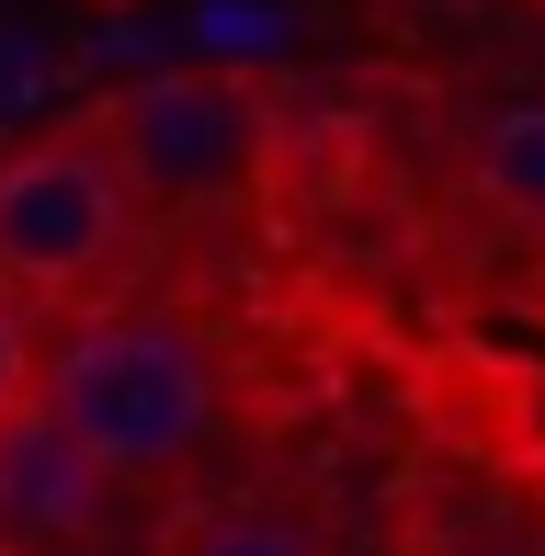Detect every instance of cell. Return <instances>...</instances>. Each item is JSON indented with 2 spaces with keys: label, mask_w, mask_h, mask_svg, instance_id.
<instances>
[{
  "label": "cell",
  "mask_w": 545,
  "mask_h": 556,
  "mask_svg": "<svg viewBox=\"0 0 545 556\" xmlns=\"http://www.w3.org/2000/svg\"><path fill=\"white\" fill-rule=\"evenodd\" d=\"M160 556H330V545H318L284 500L216 489V500H182V511L160 522Z\"/></svg>",
  "instance_id": "obj_5"
},
{
  "label": "cell",
  "mask_w": 545,
  "mask_h": 556,
  "mask_svg": "<svg viewBox=\"0 0 545 556\" xmlns=\"http://www.w3.org/2000/svg\"><path fill=\"white\" fill-rule=\"evenodd\" d=\"M35 330H23V307H12V295H0V420H12V409H35Z\"/></svg>",
  "instance_id": "obj_9"
},
{
  "label": "cell",
  "mask_w": 545,
  "mask_h": 556,
  "mask_svg": "<svg viewBox=\"0 0 545 556\" xmlns=\"http://www.w3.org/2000/svg\"><path fill=\"white\" fill-rule=\"evenodd\" d=\"M80 137L103 148L114 193H126L137 216H216V205H239V193L272 170V103H262V80H251V68H193V58L137 68Z\"/></svg>",
  "instance_id": "obj_2"
},
{
  "label": "cell",
  "mask_w": 545,
  "mask_h": 556,
  "mask_svg": "<svg viewBox=\"0 0 545 556\" xmlns=\"http://www.w3.org/2000/svg\"><path fill=\"white\" fill-rule=\"evenodd\" d=\"M284 35H295V23L272 12V0H193V12H182L193 68H251V58H284Z\"/></svg>",
  "instance_id": "obj_7"
},
{
  "label": "cell",
  "mask_w": 545,
  "mask_h": 556,
  "mask_svg": "<svg viewBox=\"0 0 545 556\" xmlns=\"http://www.w3.org/2000/svg\"><path fill=\"white\" fill-rule=\"evenodd\" d=\"M126 193H114L103 148L68 137H23L0 148V295H80L114 273L126 250Z\"/></svg>",
  "instance_id": "obj_3"
},
{
  "label": "cell",
  "mask_w": 545,
  "mask_h": 556,
  "mask_svg": "<svg viewBox=\"0 0 545 556\" xmlns=\"http://www.w3.org/2000/svg\"><path fill=\"white\" fill-rule=\"evenodd\" d=\"M35 409L103 477H182L216 432V352L182 318L103 307L35 352Z\"/></svg>",
  "instance_id": "obj_1"
},
{
  "label": "cell",
  "mask_w": 545,
  "mask_h": 556,
  "mask_svg": "<svg viewBox=\"0 0 545 556\" xmlns=\"http://www.w3.org/2000/svg\"><path fill=\"white\" fill-rule=\"evenodd\" d=\"M103 489H114V477L91 466L46 409H12V420H0V545L35 556V545L91 534V522H103Z\"/></svg>",
  "instance_id": "obj_4"
},
{
  "label": "cell",
  "mask_w": 545,
  "mask_h": 556,
  "mask_svg": "<svg viewBox=\"0 0 545 556\" xmlns=\"http://www.w3.org/2000/svg\"><path fill=\"white\" fill-rule=\"evenodd\" d=\"M478 193L511 227H545V91L534 103H500L478 125Z\"/></svg>",
  "instance_id": "obj_6"
},
{
  "label": "cell",
  "mask_w": 545,
  "mask_h": 556,
  "mask_svg": "<svg viewBox=\"0 0 545 556\" xmlns=\"http://www.w3.org/2000/svg\"><path fill=\"white\" fill-rule=\"evenodd\" d=\"M46 68H58V58H46L35 23H0V125H23L46 103Z\"/></svg>",
  "instance_id": "obj_8"
}]
</instances>
